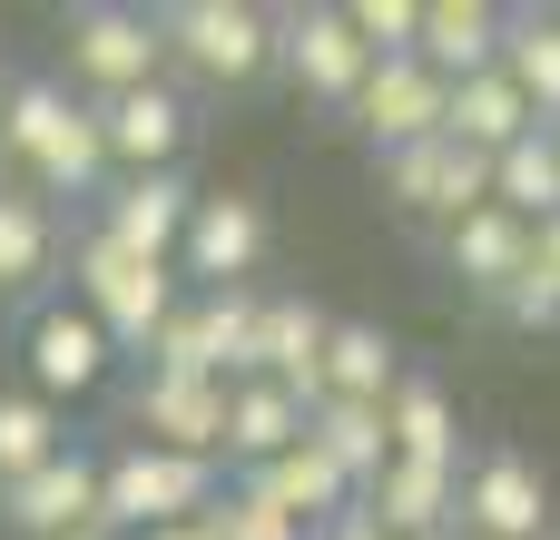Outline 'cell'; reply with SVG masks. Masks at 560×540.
<instances>
[{"label": "cell", "mask_w": 560, "mask_h": 540, "mask_svg": "<svg viewBox=\"0 0 560 540\" xmlns=\"http://www.w3.org/2000/svg\"><path fill=\"white\" fill-rule=\"evenodd\" d=\"M10 157L30 167L39 197H89L98 167H118L98 108H79L59 79H20V89H10Z\"/></svg>", "instance_id": "6da1fadb"}, {"label": "cell", "mask_w": 560, "mask_h": 540, "mask_svg": "<svg viewBox=\"0 0 560 540\" xmlns=\"http://www.w3.org/2000/svg\"><path fill=\"white\" fill-rule=\"evenodd\" d=\"M217 502H226L217 462H187V453H158V443H128L118 462H98V521H108L118 540L207 521Z\"/></svg>", "instance_id": "7a4b0ae2"}, {"label": "cell", "mask_w": 560, "mask_h": 540, "mask_svg": "<svg viewBox=\"0 0 560 540\" xmlns=\"http://www.w3.org/2000/svg\"><path fill=\"white\" fill-rule=\"evenodd\" d=\"M158 30H167V59L217 89H246L256 69H276V10L256 0H177L158 10Z\"/></svg>", "instance_id": "3957f363"}, {"label": "cell", "mask_w": 560, "mask_h": 540, "mask_svg": "<svg viewBox=\"0 0 560 540\" xmlns=\"http://www.w3.org/2000/svg\"><path fill=\"white\" fill-rule=\"evenodd\" d=\"M79 305L108 325V344H158V325L177 315V266L128 256L118 236H79Z\"/></svg>", "instance_id": "277c9868"}, {"label": "cell", "mask_w": 560, "mask_h": 540, "mask_svg": "<svg viewBox=\"0 0 560 540\" xmlns=\"http://www.w3.org/2000/svg\"><path fill=\"white\" fill-rule=\"evenodd\" d=\"M276 69H285L305 98H325V108H354V98H364V79H374L384 59L364 49L354 10H325V0H305V10H276Z\"/></svg>", "instance_id": "5b68a950"}, {"label": "cell", "mask_w": 560, "mask_h": 540, "mask_svg": "<svg viewBox=\"0 0 560 540\" xmlns=\"http://www.w3.org/2000/svg\"><path fill=\"white\" fill-rule=\"evenodd\" d=\"M69 79L98 89V108L128 98V89H158V79H167V30H158L148 10L89 0V10H69Z\"/></svg>", "instance_id": "8992f818"}, {"label": "cell", "mask_w": 560, "mask_h": 540, "mask_svg": "<svg viewBox=\"0 0 560 540\" xmlns=\"http://www.w3.org/2000/svg\"><path fill=\"white\" fill-rule=\"evenodd\" d=\"M354 128L374 138V157H404V148H423V138L453 128V79L433 59H384L364 79V98H354Z\"/></svg>", "instance_id": "52a82bcc"}, {"label": "cell", "mask_w": 560, "mask_h": 540, "mask_svg": "<svg viewBox=\"0 0 560 540\" xmlns=\"http://www.w3.org/2000/svg\"><path fill=\"white\" fill-rule=\"evenodd\" d=\"M384 197H394L404 216H443V226H463L472 207H492V157L463 148V138H423V148L384 157Z\"/></svg>", "instance_id": "ba28073f"}, {"label": "cell", "mask_w": 560, "mask_h": 540, "mask_svg": "<svg viewBox=\"0 0 560 540\" xmlns=\"http://www.w3.org/2000/svg\"><path fill=\"white\" fill-rule=\"evenodd\" d=\"M226 423H236V384H207V374H148L138 384V433L158 453L226 462Z\"/></svg>", "instance_id": "9c48e42d"}, {"label": "cell", "mask_w": 560, "mask_h": 540, "mask_svg": "<svg viewBox=\"0 0 560 540\" xmlns=\"http://www.w3.org/2000/svg\"><path fill=\"white\" fill-rule=\"evenodd\" d=\"M463 531L472 540H551V482L522 453H482L463 472Z\"/></svg>", "instance_id": "30bf717a"}, {"label": "cell", "mask_w": 560, "mask_h": 540, "mask_svg": "<svg viewBox=\"0 0 560 540\" xmlns=\"http://www.w3.org/2000/svg\"><path fill=\"white\" fill-rule=\"evenodd\" d=\"M187 226H197V187H187L177 167H158V177H118V187H108V216H98V236H118L128 256H158V266H177Z\"/></svg>", "instance_id": "8fae6325"}, {"label": "cell", "mask_w": 560, "mask_h": 540, "mask_svg": "<svg viewBox=\"0 0 560 540\" xmlns=\"http://www.w3.org/2000/svg\"><path fill=\"white\" fill-rule=\"evenodd\" d=\"M256 256H266V207H256V197H236V187L197 197V226H187L177 266H187L207 295H226V285H246V275H256Z\"/></svg>", "instance_id": "7c38bea8"}, {"label": "cell", "mask_w": 560, "mask_h": 540, "mask_svg": "<svg viewBox=\"0 0 560 540\" xmlns=\"http://www.w3.org/2000/svg\"><path fill=\"white\" fill-rule=\"evenodd\" d=\"M108 325L89 315V305H49V315H30V394L39 403H59V394H98V374H108Z\"/></svg>", "instance_id": "4fadbf2b"}, {"label": "cell", "mask_w": 560, "mask_h": 540, "mask_svg": "<svg viewBox=\"0 0 560 540\" xmlns=\"http://www.w3.org/2000/svg\"><path fill=\"white\" fill-rule=\"evenodd\" d=\"M0 521L20 540H69L98 521V462H79V453H59V462H39L30 482H10L0 492Z\"/></svg>", "instance_id": "5bb4252c"}, {"label": "cell", "mask_w": 560, "mask_h": 540, "mask_svg": "<svg viewBox=\"0 0 560 540\" xmlns=\"http://www.w3.org/2000/svg\"><path fill=\"white\" fill-rule=\"evenodd\" d=\"M98 128H108V157L128 167V177H158V167H177V148H187V98L158 79V89H128V98H108L98 108Z\"/></svg>", "instance_id": "9a60e30c"}, {"label": "cell", "mask_w": 560, "mask_h": 540, "mask_svg": "<svg viewBox=\"0 0 560 540\" xmlns=\"http://www.w3.org/2000/svg\"><path fill=\"white\" fill-rule=\"evenodd\" d=\"M532 216H512V207H472L463 226H443V256H453V275L472 285V295H512L522 275H532Z\"/></svg>", "instance_id": "2e32d148"}, {"label": "cell", "mask_w": 560, "mask_h": 540, "mask_svg": "<svg viewBox=\"0 0 560 540\" xmlns=\"http://www.w3.org/2000/svg\"><path fill=\"white\" fill-rule=\"evenodd\" d=\"M325 354H335V315H315L305 295H266V384H285L315 413L325 403Z\"/></svg>", "instance_id": "e0dca14e"}, {"label": "cell", "mask_w": 560, "mask_h": 540, "mask_svg": "<svg viewBox=\"0 0 560 540\" xmlns=\"http://www.w3.org/2000/svg\"><path fill=\"white\" fill-rule=\"evenodd\" d=\"M246 492H256V502H276V512H295L305 531H325V521H345V512H354V482H345V462H335L315 433H305L285 462L246 472Z\"/></svg>", "instance_id": "ac0fdd59"}, {"label": "cell", "mask_w": 560, "mask_h": 540, "mask_svg": "<svg viewBox=\"0 0 560 540\" xmlns=\"http://www.w3.org/2000/svg\"><path fill=\"white\" fill-rule=\"evenodd\" d=\"M502 39H512V10H492V0H433V10H423V49H413V59H433V69L463 89V79L502 69Z\"/></svg>", "instance_id": "d6986e66"}, {"label": "cell", "mask_w": 560, "mask_h": 540, "mask_svg": "<svg viewBox=\"0 0 560 540\" xmlns=\"http://www.w3.org/2000/svg\"><path fill=\"white\" fill-rule=\"evenodd\" d=\"M374 521L394 540H433V531H463V472H433V462H394L374 492Z\"/></svg>", "instance_id": "ffe728a7"}, {"label": "cell", "mask_w": 560, "mask_h": 540, "mask_svg": "<svg viewBox=\"0 0 560 540\" xmlns=\"http://www.w3.org/2000/svg\"><path fill=\"white\" fill-rule=\"evenodd\" d=\"M532 128H541V108L522 98V79H512V69H482V79H463V89H453V128H443V138H463V148L502 157V148H522Z\"/></svg>", "instance_id": "44dd1931"}, {"label": "cell", "mask_w": 560, "mask_h": 540, "mask_svg": "<svg viewBox=\"0 0 560 540\" xmlns=\"http://www.w3.org/2000/svg\"><path fill=\"white\" fill-rule=\"evenodd\" d=\"M197 325H207V374L217 384H266V295L256 285L197 295Z\"/></svg>", "instance_id": "7402d4cb"}, {"label": "cell", "mask_w": 560, "mask_h": 540, "mask_svg": "<svg viewBox=\"0 0 560 540\" xmlns=\"http://www.w3.org/2000/svg\"><path fill=\"white\" fill-rule=\"evenodd\" d=\"M305 403L285 394V384H236V423H226V462H246V472H266V462H285L295 443H305Z\"/></svg>", "instance_id": "603a6c76"}, {"label": "cell", "mask_w": 560, "mask_h": 540, "mask_svg": "<svg viewBox=\"0 0 560 540\" xmlns=\"http://www.w3.org/2000/svg\"><path fill=\"white\" fill-rule=\"evenodd\" d=\"M384 423H394V462H433V472H463V423H453V394H443V384L404 374V394L384 403Z\"/></svg>", "instance_id": "cb8c5ba5"}, {"label": "cell", "mask_w": 560, "mask_h": 540, "mask_svg": "<svg viewBox=\"0 0 560 540\" xmlns=\"http://www.w3.org/2000/svg\"><path fill=\"white\" fill-rule=\"evenodd\" d=\"M305 433L345 462V482H354V492H374V482L394 472V423H384V403H345V394H325Z\"/></svg>", "instance_id": "d4e9b609"}, {"label": "cell", "mask_w": 560, "mask_h": 540, "mask_svg": "<svg viewBox=\"0 0 560 540\" xmlns=\"http://www.w3.org/2000/svg\"><path fill=\"white\" fill-rule=\"evenodd\" d=\"M325 394H345V403H394V394H404L394 334H384V325H335V354H325Z\"/></svg>", "instance_id": "484cf974"}, {"label": "cell", "mask_w": 560, "mask_h": 540, "mask_svg": "<svg viewBox=\"0 0 560 540\" xmlns=\"http://www.w3.org/2000/svg\"><path fill=\"white\" fill-rule=\"evenodd\" d=\"M492 207H512V216H532V226L560 216V148H551V128H532L522 148L492 157Z\"/></svg>", "instance_id": "4316f807"}, {"label": "cell", "mask_w": 560, "mask_h": 540, "mask_svg": "<svg viewBox=\"0 0 560 540\" xmlns=\"http://www.w3.org/2000/svg\"><path fill=\"white\" fill-rule=\"evenodd\" d=\"M502 69L522 79V98H532V108H541V128H551V118H560V10H512Z\"/></svg>", "instance_id": "83f0119b"}, {"label": "cell", "mask_w": 560, "mask_h": 540, "mask_svg": "<svg viewBox=\"0 0 560 540\" xmlns=\"http://www.w3.org/2000/svg\"><path fill=\"white\" fill-rule=\"evenodd\" d=\"M49 207H39V187H0V295H20V285H39L49 275Z\"/></svg>", "instance_id": "f1b7e54d"}, {"label": "cell", "mask_w": 560, "mask_h": 540, "mask_svg": "<svg viewBox=\"0 0 560 540\" xmlns=\"http://www.w3.org/2000/svg\"><path fill=\"white\" fill-rule=\"evenodd\" d=\"M69 443H59V413L39 403V394H0V492L10 482H30L39 462H59Z\"/></svg>", "instance_id": "f546056e"}, {"label": "cell", "mask_w": 560, "mask_h": 540, "mask_svg": "<svg viewBox=\"0 0 560 540\" xmlns=\"http://www.w3.org/2000/svg\"><path fill=\"white\" fill-rule=\"evenodd\" d=\"M354 10V30H364V49L374 59H413L423 49V10L433 0H345Z\"/></svg>", "instance_id": "4dcf8cb0"}, {"label": "cell", "mask_w": 560, "mask_h": 540, "mask_svg": "<svg viewBox=\"0 0 560 540\" xmlns=\"http://www.w3.org/2000/svg\"><path fill=\"white\" fill-rule=\"evenodd\" d=\"M207 540H305V521H295V512H276V502H256V492L236 482V492L207 512Z\"/></svg>", "instance_id": "1f68e13d"}, {"label": "cell", "mask_w": 560, "mask_h": 540, "mask_svg": "<svg viewBox=\"0 0 560 540\" xmlns=\"http://www.w3.org/2000/svg\"><path fill=\"white\" fill-rule=\"evenodd\" d=\"M148 374H207V325H197V305H177L167 325H158V344H148ZM217 384V374H207Z\"/></svg>", "instance_id": "d6a6232c"}, {"label": "cell", "mask_w": 560, "mask_h": 540, "mask_svg": "<svg viewBox=\"0 0 560 540\" xmlns=\"http://www.w3.org/2000/svg\"><path fill=\"white\" fill-rule=\"evenodd\" d=\"M492 305H502V325H522V334H551V325H560V285L541 275V266H532L512 295H492Z\"/></svg>", "instance_id": "836d02e7"}, {"label": "cell", "mask_w": 560, "mask_h": 540, "mask_svg": "<svg viewBox=\"0 0 560 540\" xmlns=\"http://www.w3.org/2000/svg\"><path fill=\"white\" fill-rule=\"evenodd\" d=\"M325 540H394V531H384V521H374V502H354V512H345V521H325Z\"/></svg>", "instance_id": "e575fe53"}, {"label": "cell", "mask_w": 560, "mask_h": 540, "mask_svg": "<svg viewBox=\"0 0 560 540\" xmlns=\"http://www.w3.org/2000/svg\"><path fill=\"white\" fill-rule=\"evenodd\" d=\"M532 266H541V275H551V285H560V216H551V226H541V236H532Z\"/></svg>", "instance_id": "d590c367"}, {"label": "cell", "mask_w": 560, "mask_h": 540, "mask_svg": "<svg viewBox=\"0 0 560 540\" xmlns=\"http://www.w3.org/2000/svg\"><path fill=\"white\" fill-rule=\"evenodd\" d=\"M138 540H207V521H177V531H138Z\"/></svg>", "instance_id": "8d00e7d4"}, {"label": "cell", "mask_w": 560, "mask_h": 540, "mask_svg": "<svg viewBox=\"0 0 560 540\" xmlns=\"http://www.w3.org/2000/svg\"><path fill=\"white\" fill-rule=\"evenodd\" d=\"M0 148H10V79H0Z\"/></svg>", "instance_id": "74e56055"}, {"label": "cell", "mask_w": 560, "mask_h": 540, "mask_svg": "<svg viewBox=\"0 0 560 540\" xmlns=\"http://www.w3.org/2000/svg\"><path fill=\"white\" fill-rule=\"evenodd\" d=\"M69 540H118V531H108V521H89V531H69Z\"/></svg>", "instance_id": "f35d334b"}, {"label": "cell", "mask_w": 560, "mask_h": 540, "mask_svg": "<svg viewBox=\"0 0 560 540\" xmlns=\"http://www.w3.org/2000/svg\"><path fill=\"white\" fill-rule=\"evenodd\" d=\"M433 540H463V531H433Z\"/></svg>", "instance_id": "ab89813d"}, {"label": "cell", "mask_w": 560, "mask_h": 540, "mask_svg": "<svg viewBox=\"0 0 560 540\" xmlns=\"http://www.w3.org/2000/svg\"><path fill=\"white\" fill-rule=\"evenodd\" d=\"M551 148H560V118H551Z\"/></svg>", "instance_id": "60d3db41"}, {"label": "cell", "mask_w": 560, "mask_h": 540, "mask_svg": "<svg viewBox=\"0 0 560 540\" xmlns=\"http://www.w3.org/2000/svg\"><path fill=\"white\" fill-rule=\"evenodd\" d=\"M463 540H472V531H463Z\"/></svg>", "instance_id": "b9f144b4"}, {"label": "cell", "mask_w": 560, "mask_h": 540, "mask_svg": "<svg viewBox=\"0 0 560 540\" xmlns=\"http://www.w3.org/2000/svg\"><path fill=\"white\" fill-rule=\"evenodd\" d=\"M551 540H560V531H551Z\"/></svg>", "instance_id": "7bdbcfd3"}]
</instances>
